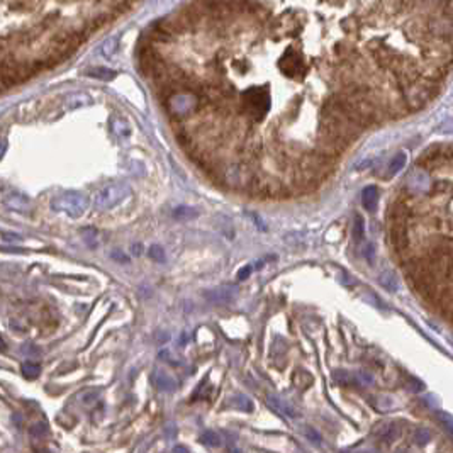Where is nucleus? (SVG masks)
Masks as SVG:
<instances>
[{"instance_id":"nucleus-24","label":"nucleus","mask_w":453,"mask_h":453,"mask_svg":"<svg viewBox=\"0 0 453 453\" xmlns=\"http://www.w3.org/2000/svg\"><path fill=\"white\" fill-rule=\"evenodd\" d=\"M46 433H48V426L44 423H36L29 428V434L33 438H41V436H44Z\"/></svg>"},{"instance_id":"nucleus-21","label":"nucleus","mask_w":453,"mask_h":453,"mask_svg":"<svg viewBox=\"0 0 453 453\" xmlns=\"http://www.w3.org/2000/svg\"><path fill=\"white\" fill-rule=\"evenodd\" d=\"M117 48H119V41L112 38V39H107L102 46H100V53L109 58V56H112V54H116Z\"/></svg>"},{"instance_id":"nucleus-20","label":"nucleus","mask_w":453,"mask_h":453,"mask_svg":"<svg viewBox=\"0 0 453 453\" xmlns=\"http://www.w3.org/2000/svg\"><path fill=\"white\" fill-rule=\"evenodd\" d=\"M429 438H431V434H429V431H428L426 428H416L414 429L413 440H414L416 445H419V446L426 445V443L429 441Z\"/></svg>"},{"instance_id":"nucleus-1","label":"nucleus","mask_w":453,"mask_h":453,"mask_svg":"<svg viewBox=\"0 0 453 453\" xmlns=\"http://www.w3.org/2000/svg\"><path fill=\"white\" fill-rule=\"evenodd\" d=\"M204 84L248 80L221 114L280 197L335 173L365 132L424 109L453 71V0H197Z\"/></svg>"},{"instance_id":"nucleus-15","label":"nucleus","mask_w":453,"mask_h":453,"mask_svg":"<svg viewBox=\"0 0 453 453\" xmlns=\"http://www.w3.org/2000/svg\"><path fill=\"white\" fill-rule=\"evenodd\" d=\"M333 381H335L338 386H346V387H351V386H356V384H358L356 377H353V375L350 372H346V370H335V372H333Z\"/></svg>"},{"instance_id":"nucleus-8","label":"nucleus","mask_w":453,"mask_h":453,"mask_svg":"<svg viewBox=\"0 0 453 453\" xmlns=\"http://www.w3.org/2000/svg\"><path fill=\"white\" fill-rule=\"evenodd\" d=\"M84 77H89V79L100 80V82H111L116 79L117 73L112 68H107V66H90L84 71Z\"/></svg>"},{"instance_id":"nucleus-10","label":"nucleus","mask_w":453,"mask_h":453,"mask_svg":"<svg viewBox=\"0 0 453 453\" xmlns=\"http://www.w3.org/2000/svg\"><path fill=\"white\" fill-rule=\"evenodd\" d=\"M267 404L272 407L273 411H277L278 414H283V416H290V418H295V416H299V413L294 409L292 406H289L287 402H283L280 397H275L272 394L267 396Z\"/></svg>"},{"instance_id":"nucleus-11","label":"nucleus","mask_w":453,"mask_h":453,"mask_svg":"<svg viewBox=\"0 0 453 453\" xmlns=\"http://www.w3.org/2000/svg\"><path fill=\"white\" fill-rule=\"evenodd\" d=\"M399 436H401V428L396 423L384 424L381 431H379V438H381L384 445H392L396 440H399Z\"/></svg>"},{"instance_id":"nucleus-4","label":"nucleus","mask_w":453,"mask_h":453,"mask_svg":"<svg viewBox=\"0 0 453 453\" xmlns=\"http://www.w3.org/2000/svg\"><path fill=\"white\" fill-rule=\"evenodd\" d=\"M2 202L7 209L16 212H27L31 207V199L17 190H7L2 194Z\"/></svg>"},{"instance_id":"nucleus-5","label":"nucleus","mask_w":453,"mask_h":453,"mask_svg":"<svg viewBox=\"0 0 453 453\" xmlns=\"http://www.w3.org/2000/svg\"><path fill=\"white\" fill-rule=\"evenodd\" d=\"M236 295V289L235 287H217V289H210L204 294V297L207 299L210 304H228L235 299Z\"/></svg>"},{"instance_id":"nucleus-14","label":"nucleus","mask_w":453,"mask_h":453,"mask_svg":"<svg viewBox=\"0 0 453 453\" xmlns=\"http://www.w3.org/2000/svg\"><path fill=\"white\" fill-rule=\"evenodd\" d=\"M290 381L297 389L304 391V389H308L311 384H313V375L309 372H306V370H295V372L292 373Z\"/></svg>"},{"instance_id":"nucleus-34","label":"nucleus","mask_w":453,"mask_h":453,"mask_svg":"<svg viewBox=\"0 0 453 453\" xmlns=\"http://www.w3.org/2000/svg\"><path fill=\"white\" fill-rule=\"evenodd\" d=\"M173 453H189V450H187L185 446H182V445H177L175 448H173Z\"/></svg>"},{"instance_id":"nucleus-33","label":"nucleus","mask_w":453,"mask_h":453,"mask_svg":"<svg viewBox=\"0 0 453 453\" xmlns=\"http://www.w3.org/2000/svg\"><path fill=\"white\" fill-rule=\"evenodd\" d=\"M6 151H7V139L6 138H0V160L4 158Z\"/></svg>"},{"instance_id":"nucleus-3","label":"nucleus","mask_w":453,"mask_h":453,"mask_svg":"<svg viewBox=\"0 0 453 453\" xmlns=\"http://www.w3.org/2000/svg\"><path fill=\"white\" fill-rule=\"evenodd\" d=\"M129 195H131L129 185L124 184V182H114V184L105 185L104 189H100L95 194L94 204L99 210H109V209H114L121 202H124Z\"/></svg>"},{"instance_id":"nucleus-9","label":"nucleus","mask_w":453,"mask_h":453,"mask_svg":"<svg viewBox=\"0 0 453 453\" xmlns=\"http://www.w3.org/2000/svg\"><path fill=\"white\" fill-rule=\"evenodd\" d=\"M94 99L92 95H89L87 92H77V94H70L65 99V107L66 109H84L87 105H92Z\"/></svg>"},{"instance_id":"nucleus-25","label":"nucleus","mask_w":453,"mask_h":453,"mask_svg":"<svg viewBox=\"0 0 453 453\" xmlns=\"http://www.w3.org/2000/svg\"><path fill=\"white\" fill-rule=\"evenodd\" d=\"M384 275H386V273H384ZM387 278H381V283L384 287H386L387 290H391V292H396L397 290V280H396V277H394V273H387L386 275Z\"/></svg>"},{"instance_id":"nucleus-35","label":"nucleus","mask_w":453,"mask_h":453,"mask_svg":"<svg viewBox=\"0 0 453 453\" xmlns=\"http://www.w3.org/2000/svg\"><path fill=\"white\" fill-rule=\"evenodd\" d=\"M132 251H134L136 255H139L141 253V246L138 245V246H134V248H132Z\"/></svg>"},{"instance_id":"nucleus-7","label":"nucleus","mask_w":453,"mask_h":453,"mask_svg":"<svg viewBox=\"0 0 453 453\" xmlns=\"http://www.w3.org/2000/svg\"><path fill=\"white\" fill-rule=\"evenodd\" d=\"M109 127H111V132L119 139H127L132 132L131 124L127 122V119L122 116H114L109 122Z\"/></svg>"},{"instance_id":"nucleus-23","label":"nucleus","mask_w":453,"mask_h":453,"mask_svg":"<svg viewBox=\"0 0 453 453\" xmlns=\"http://www.w3.org/2000/svg\"><path fill=\"white\" fill-rule=\"evenodd\" d=\"M148 255H149V258L153 260V262H157V263H163L165 262V250L160 245L149 246Z\"/></svg>"},{"instance_id":"nucleus-31","label":"nucleus","mask_w":453,"mask_h":453,"mask_svg":"<svg viewBox=\"0 0 453 453\" xmlns=\"http://www.w3.org/2000/svg\"><path fill=\"white\" fill-rule=\"evenodd\" d=\"M111 256H112L114 260H116V262H119V263H127V262H129V258H127V256H126L124 253H121V251H119V250L112 251Z\"/></svg>"},{"instance_id":"nucleus-16","label":"nucleus","mask_w":453,"mask_h":453,"mask_svg":"<svg viewBox=\"0 0 453 453\" xmlns=\"http://www.w3.org/2000/svg\"><path fill=\"white\" fill-rule=\"evenodd\" d=\"M231 406L240 411H245V413H251V411H253V402H251L250 397L245 394H236L231 399Z\"/></svg>"},{"instance_id":"nucleus-13","label":"nucleus","mask_w":453,"mask_h":453,"mask_svg":"<svg viewBox=\"0 0 453 453\" xmlns=\"http://www.w3.org/2000/svg\"><path fill=\"white\" fill-rule=\"evenodd\" d=\"M361 204L367 210H373L379 204V190L375 187H367L361 192Z\"/></svg>"},{"instance_id":"nucleus-17","label":"nucleus","mask_w":453,"mask_h":453,"mask_svg":"<svg viewBox=\"0 0 453 453\" xmlns=\"http://www.w3.org/2000/svg\"><path fill=\"white\" fill-rule=\"evenodd\" d=\"M22 375H24L26 379H29V381H33V379H38L39 373H41V365L36 363V361H26V363H22Z\"/></svg>"},{"instance_id":"nucleus-6","label":"nucleus","mask_w":453,"mask_h":453,"mask_svg":"<svg viewBox=\"0 0 453 453\" xmlns=\"http://www.w3.org/2000/svg\"><path fill=\"white\" fill-rule=\"evenodd\" d=\"M149 381L155 387L158 389V391H163V392H173L177 389L175 379L170 377L168 373L162 372V370H155V372L151 373Z\"/></svg>"},{"instance_id":"nucleus-30","label":"nucleus","mask_w":453,"mask_h":453,"mask_svg":"<svg viewBox=\"0 0 453 453\" xmlns=\"http://www.w3.org/2000/svg\"><path fill=\"white\" fill-rule=\"evenodd\" d=\"M361 255H363L365 258L368 260V262H373V256H375L373 246H372V245H365V248L361 250Z\"/></svg>"},{"instance_id":"nucleus-22","label":"nucleus","mask_w":453,"mask_h":453,"mask_svg":"<svg viewBox=\"0 0 453 453\" xmlns=\"http://www.w3.org/2000/svg\"><path fill=\"white\" fill-rule=\"evenodd\" d=\"M436 418H438V421H440V423L443 424V428H445L446 431L453 436V416H450L448 413H443V411H438V413H436Z\"/></svg>"},{"instance_id":"nucleus-2","label":"nucleus","mask_w":453,"mask_h":453,"mask_svg":"<svg viewBox=\"0 0 453 453\" xmlns=\"http://www.w3.org/2000/svg\"><path fill=\"white\" fill-rule=\"evenodd\" d=\"M51 209L70 217H80L89 209V199L80 192H63L51 200Z\"/></svg>"},{"instance_id":"nucleus-12","label":"nucleus","mask_w":453,"mask_h":453,"mask_svg":"<svg viewBox=\"0 0 453 453\" xmlns=\"http://www.w3.org/2000/svg\"><path fill=\"white\" fill-rule=\"evenodd\" d=\"M404 165H406V153H402V151H401V153H397L396 157L387 163L386 172H384V177H386V178L396 177L397 173H399L402 168H404Z\"/></svg>"},{"instance_id":"nucleus-29","label":"nucleus","mask_w":453,"mask_h":453,"mask_svg":"<svg viewBox=\"0 0 453 453\" xmlns=\"http://www.w3.org/2000/svg\"><path fill=\"white\" fill-rule=\"evenodd\" d=\"M251 272H253V267L246 265V267H243L240 272H238V280H245V278H248L251 275Z\"/></svg>"},{"instance_id":"nucleus-18","label":"nucleus","mask_w":453,"mask_h":453,"mask_svg":"<svg viewBox=\"0 0 453 453\" xmlns=\"http://www.w3.org/2000/svg\"><path fill=\"white\" fill-rule=\"evenodd\" d=\"M173 217L180 219V221H185V219L197 217V210L192 209V207H185V205H182V207H177L175 210H173Z\"/></svg>"},{"instance_id":"nucleus-36","label":"nucleus","mask_w":453,"mask_h":453,"mask_svg":"<svg viewBox=\"0 0 453 453\" xmlns=\"http://www.w3.org/2000/svg\"><path fill=\"white\" fill-rule=\"evenodd\" d=\"M0 350H6V345H4V340L0 338Z\"/></svg>"},{"instance_id":"nucleus-32","label":"nucleus","mask_w":453,"mask_h":453,"mask_svg":"<svg viewBox=\"0 0 453 453\" xmlns=\"http://www.w3.org/2000/svg\"><path fill=\"white\" fill-rule=\"evenodd\" d=\"M355 236H356V238H358V240H361V238H363V219H361V217H358V219H356Z\"/></svg>"},{"instance_id":"nucleus-19","label":"nucleus","mask_w":453,"mask_h":453,"mask_svg":"<svg viewBox=\"0 0 453 453\" xmlns=\"http://www.w3.org/2000/svg\"><path fill=\"white\" fill-rule=\"evenodd\" d=\"M200 441L207 446H219L221 445V436H219L216 431H210L209 429V431H204L200 434Z\"/></svg>"},{"instance_id":"nucleus-28","label":"nucleus","mask_w":453,"mask_h":453,"mask_svg":"<svg viewBox=\"0 0 453 453\" xmlns=\"http://www.w3.org/2000/svg\"><path fill=\"white\" fill-rule=\"evenodd\" d=\"M2 240L11 241V243H19V241H22V236L14 235V233H2Z\"/></svg>"},{"instance_id":"nucleus-26","label":"nucleus","mask_w":453,"mask_h":453,"mask_svg":"<svg viewBox=\"0 0 453 453\" xmlns=\"http://www.w3.org/2000/svg\"><path fill=\"white\" fill-rule=\"evenodd\" d=\"M97 397H99V391H89V392H84V394H82V399H84L85 404H90V402L97 401Z\"/></svg>"},{"instance_id":"nucleus-27","label":"nucleus","mask_w":453,"mask_h":453,"mask_svg":"<svg viewBox=\"0 0 453 453\" xmlns=\"http://www.w3.org/2000/svg\"><path fill=\"white\" fill-rule=\"evenodd\" d=\"M304 433H306V436H308L313 443H321V436H319V434L316 433L313 428H306Z\"/></svg>"}]
</instances>
